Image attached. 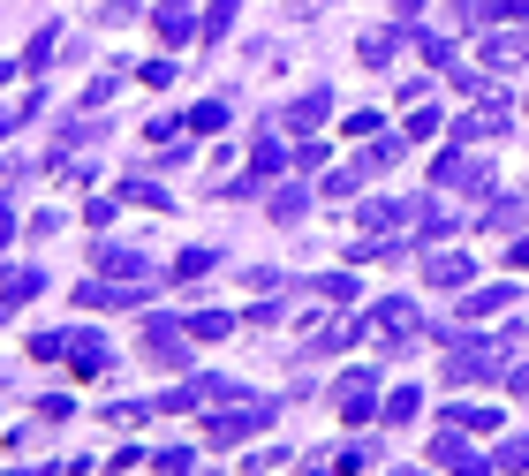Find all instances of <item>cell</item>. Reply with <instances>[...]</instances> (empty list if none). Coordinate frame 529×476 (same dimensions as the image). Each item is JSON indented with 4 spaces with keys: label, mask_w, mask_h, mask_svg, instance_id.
<instances>
[{
    "label": "cell",
    "mask_w": 529,
    "mask_h": 476,
    "mask_svg": "<svg viewBox=\"0 0 529 476\" xmlns=\"http://www.w3.org/2000/svg\"><path fill=\"white\" fill-rule=\"evenodd\" d=\"M212 265H220V250H182V265H174V280H205Z\"/></svg>",
    "instance_id": "d6986e66"
},
{
    "label": "cell",
    "mask_w": 529,
    "mask_h": 476,
    "mask_svg": "<svg viewBox=\"0 0 529 476\" xmlns=\"http://www.w3.org/2000/svg\"><path fill=\"white\" fill-rule=\"evenodd\" d=\"M431 182H454V189H492V167H484V159H461V152H439Z\"/></svg>",
    "instance_id": "277c9868"
},
{
    "label": "cell",
    "mask_w": 529,
    "mask_h": 476,
    "mask_svg": "<svg viewBox=\"0 0 529 476\" xmlns=\"http://www.w3.org/2000/svg\"><path fill=\"white\" fill-rule=\"evenodd\" d=\"M341 416H348V424H371V416H378V401H371V371H348V378H341Z\"/></svg>",
    "instance_id": "5b68a950"
},
{
    "label": "cell",
    "mask_w": 529,
    "mask_h": 476,
    "mask_svg": "<svg viewBox=\"0 0 529 476\" xmlns=\"http://www.w3.org/2000/svg\"><path fill=\"white\" fill-rule=\"evenodd\" d=\"M280 167H288V152L273 144V121H265V144H257V174H280Z\"/></svg>",
    "instance_id": "44dd1931"
},
{
    "label": "cell",
    "mask_w": 529,
    "mask_h": 476,
    "mask_svg": "<svg viewBox=\"0 0 529 476\" xmlns=\"http://www.w3.org/2000/svg\"><path fill=\"white\" fill-rule=\"evenodd\" d=\"M507 265H514V272H529V242H514V250H507Z\"/></svg>",
    "instance_id": "4316f807"
},
{
    "label": "cell",
    "mask_w": 529,
    "mask_h": 476,
    "mask_svg": "<svg viewBox=\"0 0 529 476\" xmlns=\"http://www.w3.org/2000/svg\"><path fill=\"white\" fill-rule=\"evenodd\" d=\"M137 76H144V84H152V91H167V84H174V61H144Z\"/></svg>",
    "instance_id": "cb8c5ba5"
},
{
    "label": "cell",
    "mask_w": 529,
    "mask_h": 476,
    "mask_svg": "<svg viewBox=\"0 0 529 476\" xmlns=\"http://www.w3.org/2000/svg\"><path fill=\"white\" fill-rule=\"evenodd\" d=\"M227 23H235V0H220V8L205 16V38H227Z\"/></svg>",
    "instance_id": "d4e9b609"
},
{
    "label": "cell",
    "mask_w": 529,
    "mask_h": 476,
    "mask_svg": "<svg viewBox=\"0 0 529 476\" xmlns=\"http://www.w3.org/2000/svg\"><path fill=\"white\" fill-rule=\"evenodd\" d=\"M529 461V439H514V446H499V469H522Z\"/></svg>",
    "instance_id": "484cf974"
},
{
    "label": "cell",
    "mask_w": 529,
    "mask_h": 476,
    "mask_svg": "<svg viewBox=\"0 0 529 476\" xmlns=\"http://www.w3.org/2000/svg\"><path fill=\"white\" fill-rule=\"evenodd\" d=\"M431 461H439V469H469V461H477V454H469V446L454 439V424H446V439L431 446Z\"/></svg>",
    "instance_id": "2e32d148"
},
{
    "label": "cell",
    "mask_w": 529,
    "mask_h": 476,
    "mask_svg": "<svg viewBox=\"0 0 529 476\" xmlns=\"http://www.w3.org/2000/svg\"><path fill=\"white\" fill-rule=\"evenodd\" d=\"M416 408H424V401H416V386H393V393H386V408H378V416H386V424H409Z\"/></svg>",
    "instance_id": "4fadbf2b"
},
{
    "label": "cell",
    "mask_w": 529,
    "mask_h": 476,
    "mask_svg": "<svg viewBox=\"0 0 529 476\" xmlns=\"http://www.w3.org/2000/svg\"><path fill=\"white\" fill-rule=\"evenodd\" d=\"M507 303H514L507 288H484V295H469V303H461V318H499Z\"/></svg>",
    "instance_id": "9a60e30c"
},
{
    "label": "cell",
    "mask_w": 529,
    "mask_h": 476,
    "mask_svg": "<svg viewBox=\"0 0 529 476\" xmlns=\"http://www.w3.org/2000/svg\"><path fill=\"white\" fill-rule=\"evenodd\" d=\"M182 356H189V325H144V363L174 371Z\"/></svg>",
    "instance_id": "7a4b0ae2"
},
{
    "label": "cell",
    "mask_w": 529,
    "mask_h": 476,
    "mask_svg": "<svg viewBox=\"0 0 529 476\" xmlns=\"http://www.w3.org/2000/svg\"><path fill=\"white\" fill-rule=\"evenodd\" d=\"M69 348H76V371H106V363H114V356H106V340H69Z\"/></svg>",
    "instance_id": "ac0fdd59"
},
{
    "label": "cell",
    "mask_w": 529,
    "mask_h": 476,
    "mask_svg": "<svg viewBox=\"0 0 529 476\" xmlns=\"http://www.w3.org/2000/svg\"><path fill=\"white\" fill-rule=\"evenodd\" d=\"M424 280H431V288H469V280H477V257L431 250V257H424Z\"/></svg>",
    "instance_id": "3957f363"
},
{
    "label": "cell",
    "mask_w": 529,
    "mask_h": 476,
    "mask_svg": "<svg viewBox=\"0 0 529 476\" xmlns=\"http://www.w3.org/2000/svg\"><path fill=\"white\" fill-rule=\"evenodd\" d=\"M273 220H303V189H280V197H273Z\"/></svg>",
    "instance_id": "603a6c76"
},
{
    "label": "cell",
    "mask_w": 529,
    "mask_h": 476,
    "mask_svg": "<svg viewBox=\"0 0 529 476\" xmlns=\"http://www.w3.org/2000/svg\"><path fill=\"white\" fill-rule=\"evenodd\" d=\"M121 197H129V204H144V212H167V189H159V182H121Z\"/></svg>",
    "instance_id": "e0dca14e"
},
{
    "label": "cell",
    "mask_w": 529,
    "mask_h": 476,
    "mask_svg": "<svg viewBox=\"0 0 529 476\" xmlns=\"http://www.w3.org/2000/svg\"><path fill=\"white\" fill-rule=\"evenodd\" d=\"M514 61H529V23L522 31H492L484 38V68H514Z\"/></svg>",
    "instance_id": "8992f818"
},
{
    "label": "cell",
    "mask_w": 529,
    "mask_h": 476,
    "mask_svg": "<svg viewBox=\"0 0 529 476\" xmlns=\"http://www.w3.org/2000/svg\"><path fill=\"white\" fill-rule=\"evenodd\" d=\"M23 295H38V272H8V295H0V310H16Z\"/></svg>",
    "instance_id": "7402d4cb"
},
{
    "label": "cell",
    "mask_w": 529,
    "mask_h": 476,
    "mask_svg": "<svg viewBox=\"0 0 529 476\" xmlns=\"http://www.w3.org/2000/svg\"><path fill=\"white\" fill-rule=\"evenodd\" d=\"M227 333H235L227 310H189V340H227Z\"/></svg>",
    "instance_id": "9c48e42d"
},
{
    "label": "cell",
    "mask_w": 529,
    "mask_h": 476,
    "mask_svg": "<svg viewBox=\"0 0 529 476\" xmlns=\"http://www.w3.org/2000/svg\"><path fill=\"white\" fill-rule=\"evenodd\" d=\"M189 31H197V23H189V8H182V0H167V8H159V38H174V46H182Z\"/></svg>",
    "instance_id": "5bb4252c"
},
{
    "label": "cell",
    "mask_w": 529,
    "mask_h": 476,
    "mask_svg": "<svg viewBox=\"0 0 529 476\" xmlns=\"http://www.w3.org/2000/svg\"><path fill=\"white\" fill-rule=\"evenodd\" d=\"M325 114H333V99H325V91H310V99H295V106H288V129H318Z\"/></svg>",
    "instance_id": "30bf717a"
},
{
    "label": "cell",
    "mask_w": 529,
    "mask_h": 476,
    "mask_svg": "<svg viewBox=\"0 0 529 476\" xmlns=\"http://www.w3.org/2000/svg\"><path fill=\"white\" fill-rule=\"evenodd\" d=\"M189 129H197V136L227 129V99H205V106H197V114H189Z\"/></svg>",
    "instance_id": "ffe728a7"
},
{
    "label": "cell",
    "mask_w": 529,
    "mask_h": 476,
    "mask_svg": "<svg viewBox=\"0 0 529 476\" xmlns=\"http://www.w3.org/2000/svg\"><path fill=\"white\" fill-rule=\"evenodd\" d=\"M265 424H273V408H265V401H242V408H227V416H212L205 439L212 446H235V439H250V431H265Z\"/></svg>",
    "instance_id": "6da1fadb"
},
{
    "label": "cell",
    "mask_w": 529,
    "mask_h": 476,
    "mask_svg": "<svg viewBox=\"0 0 529 476\" xmlns=\"http://www.w3.org/2000/svg\"><path fill=\"white\" fill-rule=\"evenodd\" d=\"M356 53H363V61H371V68H386L393 53H401V31H371V38H363Z\"/></svg>",
    "instance_id": "7c38bea8"
},
{
    "label": "cell",
    "mask_w": 529,
    "mask_h": 476,
    "mask_svg": "<svg viewBox=\"0 0 529 476\" xmlns=\"http://www.w3.org/2000/svg\"><path fill=\"white\" fill-rule=\"evenodd\" d=\"M371 325H378V333H386V340H409V333H416V303H401V295H386V303L371 310Z\"/></svg>",
    "instance_id": "ba28073f"
},
{
    "label": "cell",
    "mask_w": 529,
    "mask_h": 476,
    "mask_svg": "<svg viewBox=\"0 0 529 476\" xmlns=\"http://www.w3.org/2000/svg\"><path fill=\"white\" fill-rule=\"evenodd\" d=\"M91 265H99V272H106V280H144V288H152V265H144V257H137V250H114V242H106V250H99V257H91Z\"/></svg>",
    "instance_id": "52a82bcc"
},
{
    "label": "cell",
    "mask_w": 529,
    "mask_h": 476,
    "mask_svg": "<svg viewBox=\"0 0 529 476\" xmlns=\"http://www.w3.org/2000/svg\"><path fill=\"white\" fill-rule=\"evenodd\" d=\"M446 424L454 431H499V408H469L461 401V408H446Z\"/></svg>",
    "instance_id": "8fae6325"
},
{
    "label": "cell",
    "mask_w": 529,
    "mask_h": 476,
    "mask_svg": "<svg viewBox=\"0 0 529 476\" xmlns=\"http://www.w3.org/2000/svg\"><path fill=\"white\" fill-rule=\"evenodd\" d=\"M8 235H16V212H8V204H0V242H8Z\"/></svg>",
    "instance_id": "83f0119b"
}]
</instances>
